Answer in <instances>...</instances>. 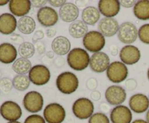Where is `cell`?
Wrapping results in <instances>:
<instances>
[{
	"label": "cell",
	"mask_w": 149,
	"mask_h": 123,
	"mask_svg": "<svg viewBox=\"0 0 149 123\" xmlns=\"http://www.w3.org/2000/svg\"><path fill=\"white\" fill-rule=\"evenodd\" d=\"M9 1H7V0H0V6H4L6 5L7 4H9Z\"/></svg>",
	"instance_id": "cell-50"
},
{
	"label": "cell",
	"mask_w": 149,
	"mask_h": 123,
	"mask_svg": "<svg viewBox=\"0 0 149 123\" xmlns=\"http://www.w3.org/2000/svg\"><path fill=\"white\" fill-rule=\"evenodd\" d=\"M57 33V29L54 27H48L46 30V36H47L49 38H52L54 36L56 35Z\"/></svg>",
	"instance_id": "cell-43"
},
{
	"label": "cell",
	"mask_w": 149,
	"mask_h": 123,
	"mask_svg": "<svg viewBox=\"0 0 149 123\" xmlns=\"http://www.w3.org/2000/svg\"><path fill=\"white\" fill-rule=\"evenodd\" d=\"M129 106L131 111L136 114H142L149 108V98L143 93L132 95L129 100Z\"/></svg>",
	"instance_id": "cell-16"
},
{
	"label": "cell",
	"mask_w": 149,
	"mask_h": 123,
	"mask_svg": "<svg viewBox=\"0 0 149 123\" xmlns=\"http://www.w3.org/2000/svg\"><path fill=\"white\" fill-rule=\"evenodd\" d=\"M146 122L149 123V109L148 110L146 113Z\"/></svg>",
	"instance_id": "cell-52"
},
{
	"label": "cell",
	"mask_w": 149,
	"mask_h": 123,
	"mask_svg": "<svg viewBox=\"0 0 149 123\" xmlns=\"http://www.w3.org/2000/svg\"><path fill=\"white\" fill-rule=\"evenodd\" d=\"M37 20L41 25L51 27L55 25L59 20V14L51 7H45L39 9L36 14Z\"/></svg>",
	"instance_id": "cell-11"
},
{
	"label": "cell",
	"mask_w": 149,
	"mask_h": 123,
	"mask_svg": "<svg viewBox=\"0 0 149 123\" xmlns=\"http://www.w3.org/2000/svg\"><path fill=\"white\" fill-rule=\"evenodd\" d=\"M97 85H98L97 80L94 78H89L87 80V82H86V87H87V89L90 90V91H95Z\"/></svg>",
	"instance_id": "cell-35"
},
{
	"label": "cell",
	"mask_w": 149,
	"mask_h": 123,
	"mask_svg": "<svg viewBox=\"0 0 149 123\" xmlns=\"http://www.w3.org/2000/svg\"><path fill=\"white\" fill-rule=\"evenodd\" d=\"M110 64V58L107 54L100 52L94 53L90 56L89 66L94 72L102 73L107 70Z\"/></svg>",
	"instance_id": "cell-14"
},
{
	"label": "cell",
	"mask_w": 149,
	"mask_h": 123,
	"mask_svg": "<svg viewBox=\"0 0 149 123\" xmlns=\"http://www.w3.org/2000/svg\"><path fill=\"white\" fill-rule=\"evenodd\" d=\"M100 17V13L98 9L93 6H88L82 10L81 20L85 24L94 25L98 22Z\"/></svg>",
	"instance_id": "cell-24"
},
{
	"label": "cell",
	"mask_w": 149,
	"mask_h": 123,
	"mask_svg": "<svg viewBox=\"0 0 149 123\" xmlns=\"http://www.w3.org/2000/svg\"><path fill=\"white\" fill-rule=\"evenodd\" d=\"M7 123H21L18 121H14V122H8Z\"/></svg>",
	"instance_id": "cell-53"
},
{
	"label": "cell",
	"mask_w": 149,
	"mask_h": 123,
	"mask_svg": "<svg viewBox=\"0 0 149 123\" xmlns=\"http://www.w3.org/2000/svg\"><path fill=\"white\" fill-rule=\"evenodd\" d=\"M43 116L47 123H62L65 120L66 113L61 104L54 102L46 106Z\"/></svg>",
	"instance_id": "cell-6"
},
{
	"label": "cell",
	"mask_w": 149,
	"mask_h": 123,
	"mask_svg": "<svg viewBox=\"0 0 149 123\" xmlns=\"http://www.w3.org/2000/svg\"><path fill=\"white\" fill-rule=\"evenodd\" d=\"M17 28L23 34H31L36 29V22L33 17L27 15L24 16L17 20Z\"/></svg>",
	"instance_id": "cell-25"
},
{
	"label": "cell",
	"mask_w": 149,
	"mask_h": 123,
	"mask_svg": "<svg viewBox=\"0 0 149 123\" xmlns=\"http://www.w3.org/2000/svg\"><path fill=\"white\" fill-rule=\"evenodd\" d=\"M9 10L16 17H24L30 12L31 2L30 0H11L9 1Z\"/></svg>",
	"instance_id": "cell-19"
},
{
	"label": "cell",
	"mask_w": 149,
	"mask_h": 123,
	"mask_svg": "<svg viewBox=\"0 0 149 123\" xmlns=\"http://www.w3.org/2000/svg\"><path fill=\"white\" fill-rule=\"evenodd\" d=\"M54 56H55V53L52 51H49L46 53V57L49 58V59H53Z\"/></svg>",
	"instance_id": "cell-48"
},
{
	"label": "cell",
	"mask_w": 149,
	"mask_h": 123,
	"mask_svg": "<svg viewBox=\"0 0 149 123\" xmlns=\"http://www.w3.org/2000/svg\"><path fill=\"white\" fill-rule=\"evenodd\" d=\"M100 109L103 112L102 113H108L110 111V107H109V104L106 102H102L101 104H100Z\"/></svg>",
	"instance_id": "cell-45"
},
{
	"label": "cell",
	"mask_w": 149,
	"mask_h": 123,
	"mask_svg": "<svg viewBox=\"0 0 149 123\" xmlns=\"http://www.w3.org/2000/svg\"><path fill=\"white\" fill-rule=\"evenodd\" d=\"M50 71L47 67L43 65H34L29 72L30 81L38 86L46 85L50 80Z\"/></svg>",
	"instance_id": "cell-9"
},
{
	"label": "cell",
	"mask_w": 149,
	"mask_h": 123,
	"mask_svg": "<svg viewBox=\"0 0 149 123\" xmlns=\"http://www.w3.org/2000/svg\"><path fill=\"white\" fill-rule=\"evenodd\" d=\"M23 107L30 113L39 112L44 106V98L42 94L36 91L28 92L23 100Z\"/></svg>",
	"instance_id": "cell-7"
},
{
	"label": "cell",
	"mask_w": 149,
	"mask_h": 123,
	"mask_svg": "<svg viewBox=\"0 0 149 123\" xmlns=\"http://www.w3.org/2000/svg\"><path fill=\"white\" fill-rule=\"evenodd\" d=\"M148 98H149V97H148Z\"/></svg>",
	"instance_id": "cell-56"
},
{
	"label": "cell",
	"mask_w": 149,
	"mask_h": 123,
	"mask_svg": "<svg viewBox=\"0 0 149 123\" xmlns=\"http://www.w3.org/2000/svg\"><path fill=\"white\" fill-rule=\"evenodd\" d=\"M131 123H148L146 122V120H142V119H137V120H134L133 122H132Z\"/></svg>",
	"instance_id": "cell-49"
},
{
	"label": "cell",
	"mask_w": 149,
	"mask_h": 123,
	"mask_svg": "<svg viewBox=\"0 0 149 123\" xmlns=\"http://www.w3.org/2000/svg\"><path fill=\"white\" fill-rule=\"evenodd\" d=\"M110 52L112 56H116L118 54V53H119V47L116 45H111L110 46Z\"/></svg>",
	"instance_id": "cell-47"
},
{
	"label": "cell",
	"mask_w": 149,
	"mask_h": 123,
	"mask_svg": "<svg viewBox=\"0 0 149 123\" xmlns=\"http://www.w3.org/2000/svg\"><path fill=\"white\" fill-rule=\"evenodd\" d=\"M10 39L11 40L12 42H13L14 43L16 44H22L24 41V38H23V36H20V34H17V33H13L10 36Z\"/></svg>",
	"instance_id": "cell-37"
},
{
	"label": "cell",
	"mask_w": 149,
	"mask_h": 123,
	"mask_svg": "<svg viewBox=\"0 0 149 123\" xmlns=\"http://www.w3.org/2000/svg\"><path fill=\"white\" fill-rule=\"evenodd\" d=\"M55 83L60 92L68 95L77 91L79 87V79L75 74L67 71L58 75Z\"/></svg>",
	"instance_id": "cell-2"
},
{
	"label": "cell",
	"mask_w": 149,
	"mask_h": 123,
	"mask_svg": "<svg viewBox=\"0 0 149 123\" xmlns=\"http://www.w3.org/2000/svg\"><path fill=\"white\" fill-rule=\"evenodd\" d=\"M120 2V4L123 7H125V8H130V7H134L135 4H136L137 1H135V0H122V1H119Z\"/></svg>",
	"instance_id": "cell-41"
},
{
	"label": "cell",
	"mask_w": 149,
	"mask_h": 123,
	"mask_svg": "<svg viewBox=\"0 0 149 123\" xmlns=\"http://www.w3.org/2000/svg\"><path fill=\"white\" fill-rule=\"evenodd\" d=\"M44 37H45V33L42 30H36L32 37V41L35 43L38 41H40V40L44 38Z\"/></svg>",
	"instance_id": "cell-39"
},
{
	"label": "cell",
	"mask_w": 149,
	"mask_h": 123,
	"mask_svg": "<svg viewBox=\"0 0 149 123\" xmlns=\"http://www.w3.org/2000/svg\"><path fill=\"white\" fill-rule=\"evenodd\" d=\"M141 57V51L133 45H126L119 52L121 62L125 65H133L138 63Z\"/></svg>",
	"instance_id": "cell-13"
},
{
	"label": "cell",
	"mask_w": 149,
	"mask_h": 123,
	"mask_svg": "<svg viewBox=\"0 0 149 123\" xmlns=\"http://www.w3.org/2000/svg\"><path fill=\"white\" fill-rule=\"evenodd\" d=\"M79 14V10L75 4L66 2L59 10V17L65 23L76 21Z\"/></svg>",
	"instance_id": "cell-21"
},
{
	"label": "cell",
	"mask_w": 149,
	"mask_h": 123,
	"mask_svg": "<svg viewBox=\"0 0 149 123\" xmlns=\"http://www.w3.org/2000/svg\"><path fill=\"white\" fill-rule=\"evenodd\" d=\"M88 123H110V120L104 113L97 112L89 118Z\"/></svg>",
	"instance_id": "cell-31"
},
{
	"label": "cell",
	"mask_w": 149,
	"mask_h": 123,
	"mask_svg": "<svg viewBox=\"0 0 149 123\" xmlns=\"http://www.w3.org/2000/svg\"><path fill=\"white\" fill-rule=\"evenodd\" d=\"M90 97L93 99V101H97L100 99L101 98V93L99 91H92L91 94H90Z\"/></svg>",
	"instance_id": "cell-44"
},
{
	"label": "cell",
	"mask_w": 149,
	"mask_h": 123,
	"mask_svg": "<svg viewBox=\"0 0 149 123\" xmlns=\"http://www.w3.org/2000/svg\"><path fill=\"white\" fill-rule=\"evenodd\" d=\"M138 30L135 25L131 22H125L119 25L117 37L119 41L125 44H131L137 40Z\"/></svg>",
	"instance_id": "cell-8"
},
{
	"label": "cell",
	"mask_w": 149,
	"mask_h": 123,
	"mask_svg": "<svg viewBox=\"0 0 149 123\" xmlns=\"http://www.w3.org/2000/svg\"><path fill=\"white\" fill-rule=\"evenodd\" d=\"M34 46L37 53L40 55L43 54L45 52V51H46V46H45V43L42 41H38L35 43Z\"/></svg>",
	"instance_id": "cell-38"
},
{
	"label": "cell",
	"mask_w": 149,
	"mask_h": 123,
	"mask_svg": "<svg viewBox=\"0 0 149 123\" xmlns=\"http://www.w3.org/2000/svg\"><path fill=\"white\" fill-rule=\"evenodd\" d=\"M90 56L88 52L81 48L71 49L67 56V62L70 67L76 71H82L90 65Z\"/></svg>",
	"instance_id": "cell-1"
},
{
	"label": "cell",
	"mask_w": 149,
	"mask_h": 123,
	"mask_svg": "<svg viewBox=\"0 0 149 123\" xmlns=\"http://www.w3.org/2000/svg\"><path fill=\"white\" fill-rule=\"evenodd\" d=\"M128 75L129 70L127 67L119 61L111 62L106 70V76L113 83H120L126 80Z\"/></svg>",
	"instance_id": "cell-4"
},
{
	"label": "cell",
	"mask_w": 149,
	"mask_h": 123,
	"mask_svg": "<svg viewBox=\"0 0 149 123\" xmlns=\"http://www.w3.org/2000/svg\"><path fill=\"white\" fill-rule=\"evenodd\" d=\"M55 66L58 67L59 68L62 67L63 66H64V65H65V61H64L63 58L61 56V57H58V59H55Z\"/></svg>",
	"instance_id": "cell-46"
},
{
	"label": "cell",
	"mask_w": 149,
	"mask_h": 123,
	"mask_svg": "<svg viewBox=\"0 0 149 123\" xmlns=\"http://www.w3.org/2000/svg\"><path fill=\"white\" fill-rule=\"evenodd\" d=\"M1 78H1V72L0 71V79H1Z\"/></svg>",
	"instance_id": "cell-55"
},
{
	"label": "cell",
	"mask_w": 149,
	"mask_h": 123,
	"mask_svg": "<svg viewBox=\"0 0 149 123\" xmlns=\"http://www.w3.org/2000/svg\"><path fill=\"white\" fill-rule=\"evenodd\" d=\"M97 6L100 14L106 17H113L120 11L121 4L118 0H100Z\"/></svg>",
	"instance_id": "cell-18"
},
{
	"label": "cell",
	"mask_w": 149,
	"mask_h": 123,
	"mask_svg": "<svg viewBox=\"0 0 149 123\" xmlns=\"http://www.w3.org/2000/svg\"><path fill=\"white\" fill-rule=\"evenodd\" d=\"M134 15L141 20H149V1L140 0L133 7Z\"/></svg>",
	"instance_id": "cell-27"
},
{
	"label": "cell",
	"mask_w": 149,
	"mask_h": 123,
	"mask_svg": "<svg viewBox=\"0 0 149 123\" xmlns=\"http://www.w3.org/2000/svg\"><path fill=\"white\" fill-rule=\"evenodd\" d=\"M35 51L36 49L34 45L32 44L31 42L25 41L19 46L17 53L22 58L29 59L34 55Z\"/></svg>",
	"instance_id": "cell-30"
},
{
	"label": "cell",
	"mask_w": 149,
	"mask_h": 123,
	"mask_svg": "<svg viewBox=\"0 0 149 123\" xmlns=\"http://www.w3.org/2000/svg\"><path fill=\"white\" fill-rule=\"evenodd\" d=\"M17 50L15 46L10 43L0 44V62L5 65L13 63L17 59Z\"/></svg>",
	"instance_id": "cell-22"
},
{
	"label": "cell",
	"mask_w": 149,
	"mask_h": 123,
	"mask_svg": "<svg viewBox=\"0 0 149 123\" xmlns=\"http://www.w3.org/2000/svg\"><path fill=\"white\" fill-rule=\"evenodd\" d=\"M22 114L20 105L13 101H4L0 107V114L7 121H17L21 117Z\"/></svg>",
	"instance_id": "cell-10"
},
{
	"label": "cell",
	"mask_w": 149,
	"mask_h": 123,
	"mask_svg": "<svg viewBox=\"0 0 149 123\" xmlns=\"http://www.w3.org/2000/svg\"><path fill=\"white\" fill-rule=\"evenodd\" d=\"M17 20L11 13L6 12L0 14V33L12 35L17 28Z\"/></svg>",
	"instance_id": "cell-20"
},
{
	"label": "cell",
	"mask_w": 149,
	"mask_h": 123,
	"mask_svg": "<svg viewBox=\"0 0 149 123\" xmlns=\"http://www.w3.org/2000/svg\"><path fill=\"white\" fill-rule=\"evenodd\" d=\"M31 81L26 75H17L13 79V85L17 91H24L30 86Z\"/></svg>",
	"instance_id": "cell-29"
},
{
	"label": "cell",
	"mask_w": 149,
	"mask_h": 123,
	"mask_svg": "<svg viewBox=\"0 0 149 123\" xmlns=\"http://www.w3.org/2000/svg\"><path fill=\"white\" fill-rule=\"evenodd\" d=\"M48 3L53 7H60L61 8L63 4L66 3L65 0H49L48 1Z\"/></svg>",
	"instance_id": "cell-42"
},
{
	"label": "cell",
	"mask_w": 149,
	"mask_h": 123,
	"mask_svg": "<svg viewBox=\"0 0 149 123\" xmlns=\"http://www.w3.org/2000/svg\"><path fill=\"white\" fill-rule=\"evenodd\" d=\"M31 6H33V7L41 9L45 7L48 1H47V0H32V1H31Z\"/></svg>",
	"instance_id": "cell-40"
},
{
	"label": "cell",
	"mask_w": 149,
	"mask_h": 123,
	"mask_svg": "<svg viewBox=\"0 0 149 123\" xmlns=\"http://www.w3.org/2000/svg\"><path fill=\"white\" fill-rule=\"evenodd\" d=\"M125 88L130 91H134V90L136 89L137 86H138V82L133 78H130V79H127L125 81Z\"/></svg>",
	"instance_id": "cell-36"
},
{
	"label": "cell",
	"mask_w": 149,
	"mask_h": 123,
	"mask_svg": "<svg viewBox=\"0 0 149 123\" xmlns=\"http://www.w3.org/2000/svg\"><path fill=\"white\" fill-rule=\"evenodd\" d=\"M106 101L110 105H122L127 98V93L125 88L121 85H113L109 86L105 93Z\"/></svg>",
	"instance_id": "cell-12"
},
{
	"label": "cell",
	"mask_w": 149,
	"mask_h": 123,
	"mask_svg": "<svg viewBox=\"0 0 149 123\" xmlns=\"http://www.w3.org/2000/svg\"><path fill=\"white\" fill-rule=\"evenodd\" d=\"M24 123H46V121L45 118L39 114H33L26 117Z\"/></svg>",
	"instance_id": "cell-34"
},
{
	"label": "cell",
	"mask_w": 149,
	"mask_h": 123,
	"mask_svg": "<svg viewBox=\"0 0 149 123\" xmlns=\"http://www.w3.org/2000/svg\"><path fill=\"white\" fill-rule=\"evenodd\" d=\"M68 32L74 38H81L88 33V27L82 20H76L69 25Z\"/></svg>",
	"instance_id": "cell-26"
},
{
	"label": "cell",
	"mask_w": 149,
	"mask_h": 123,
	"mask_svg": "<svg viewBox=\"0 0 149 123\" xmlns=\"http://www.w3.org/2000/svg\"><path fill=\"white\" fill-rule=\"evenodd\" d=\"M31 62L29 59L25 58H18L12 65V69L18 75H26L31 69Z\"/></svg>",
	"instance_id": "cell-28"
},
{
	"label": "cell",
	"mask_w": 149,
	"mask_h": 123,
	"mask_svg": "<svg viewBox=\"0 0 149 123\" xmlns=\"http://www.w3.org/2000/svg\"><path fill=\"white\" fill-rule=\"evenodd\" d=\"M119 25L113 17H103L98 23L99 32L106 37H112L117 33Z\"/></svg>",
	"instance_id": "cell-17"
},
{
	"label": "cell",
	"mask_w": 149,
	"mask_h": 123,
	"mask_svg": "<svg viewBox=\"0 0 149 123\" xmlns=\"http://www.w3.org/2000/svg\"><path fill=\"white\" fill-rule=\"evenodd\" d=\"M94 104L87 98H79L76 100L72 106L74 115L79 120L89 119L94 112Z\"/></svg>",
	"instance_id": "cell-5"
},
{
	"label": "cell",
	"mask_w": 149,
	"mask_h": 123,
	"mask_svg": "<svg viewBox=\"0 0 149 123\" xmlns=\"http://www.w3.org/2000/svg\"><path fill=\"white\" fill-rule=\"evenodd\" d=\"M111 123H131L132 114L130 109L127 106L119 105L111 109L110 112Z\"/></svg>",
	"instance_id": "cell-15"
},
{
	"label": "cell",
	"mask_w": 149,
	"mask_h": 123,
	"mask_svg": "<svg viewBox=\"0 0 149 123\" xmlns=\"http://www.w3.org/2000/svg\"><path fill=\"white\" fill-rule=\"evenodd\" d=\"M52 50L59 56H64L68 54L71 51V42L65 36H59L55 38L52 42Z\"/></svg>",
	"instance_id": "cell-23"
},
{
	"label": "cell",
	"mask_w": 149,
	"mask_h": 123,
	"mask_svg": "<svg viewBox=\"0 0 149 123\" xmlns=\"http://www.w3.org/2000/svg\"><path fill=\"white\" fill-rule=\"evenodd\" d=\"M13 80L9 78H2L0 79V91L4 93H8L13 89Z\"/></svg>",
	"instance_id": "cell-33"
},
{
	"label": "cell",
	"mask_w": 149,
	"mask_h": 123,
	"mask_svg": "<svg viewBox=\"0 0 149 123\" xmlns=\"http://www.w3.org/2000/svg\"><path fill=\"white\" fill-rule=\"evenodd\" d=\"M82 43L86 51L97 53L100 52L106 45V38L103 34L97 30L89 31L82 39Z\"/></svg>",
	"instance_id": "cell-3"
},
{
	"label": "cell",
	"mask_w": 149,
	"mask_h": 123,
	"mask_svg": "<svg viewBox=\"0 0 149 123\" xmlns=\"http://www.w3.org/2000/svg\"><path fill=\"white\" fill-rule=\"evenodd\" d=\"M138 37L140 41L145 44H149V24H144L138 30Z\"/></svg>",
	"instance_id": "cell-32"
},
{
	"label": "cell",
	"mask_w": 149,
	"mask_h": 123,
	"mask_svg": "<svg viewBox=\"0 0 149 123\" xmlns=\"http://www.w3.org/2000/svg\"><path fill=\"white\" fill-rule=\"evenodd\" d=\"M85 2V1H76V3H79V4H78V6L79 7H84V6H86V4H82V3H84Z\"/></svg>",
	"instance_id": "cell-51"
},
{
	"label": "cell",
	"mask_w": 149,
	"mask_h": 123,
	"mask_svg": "<svg viewBox=\"0 0 149 123\" xmlns=\"http://www.w3.org/2000/svg\"><path fill=\"white\" fill-rule=\"evenodd\" d=\"M147 76H148V79L149 80V68L148 69V72H147Z\"/></svg>",
	"instance_id": "cell-54"
}]
</instances>
